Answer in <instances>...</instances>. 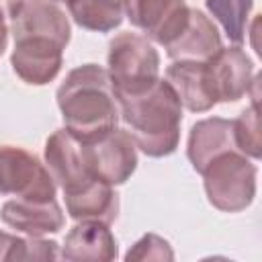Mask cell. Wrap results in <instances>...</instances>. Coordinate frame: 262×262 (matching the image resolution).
I'll return each instance as SVG.
<instances>
[{"mask_svg": "<svg viewBox=\"0 0 262 262\" xmlns=\"http://www.w3.org/2000/svg\"><path fill=\"white\" fill-rule=\"evenodd\" d=\"M66 129L78 141H90L119 123V100L106 68L84 63L68 72L57 92Z\"/></svg>", "mask_w": 262, "mask_h": 262, "instance_id": "cell-1", "label": "cell"}, {"mask_svg": "<svg viewBox=\"0 0 262 262\" xmlns=\"http://www.w3.org/2000/svg\"><path fill=\"white\" fill-rule=\"evenodd\" d=\"M119 119L125 123L137 149L149 158H166L178 149L182 104L166 78L147 90L117 98Z\"/></svg>", "mask_w": 262, "mask_h": 262, "instance_id": "cell-2", "label": "cell"}, {"mask_svg": "<svg viewBox=\"0 0 262 262\" xmlns=\"http://www.w3.org/2000/svg\"><path fill=\"white\" fill-rule=\"evenodd\" d=\"M106 72L117 98L139 94L158 82L160 53L145 35L123 31L108 41Z\"/></svg>", "mask_w": 262, "mask_h": 262, "instance_id": "cell-3", "label": "cell"}, {"mask_svg": "<svg viewBox=\"0 0 262 262\" xmlns=\"http://www.w3.org/2000/svg\"><path fill=\"white\" fill-rule=\"evenodd\" d=\"M207 201L223 213H239L256 196V164L242 151H227L201 172Z\"/></svg>", "mask_w": 262, "mask_h": 262, "instance_id": "cell-4", "label": "cell"}, {"mask_svg": "<svg viewBox=\"0 0 262 262\" xmlns=\"http://www.w3.org/2000/svg\"><path fill=\"white\" fill-rule=\"evenodd\" d=\"M82 143V156L88 172L111 184H125L137 168V145L127 129H111L90 141Z\"/></svg>", "mask_w": 262, "mask_h": 262, "instance_id": "cell-5", "label": "cell"}, {"mask_svg": "<svg viewBox=\"0 0 262 262\" xmlns=\"http://www.w3.org/2000/svg\"><path fill=\"white\" fill-rule=\"evenodd\" d=\"M57 184L47 166L18 145H0V194L47 201L55 199Z\"/></svg>", "mask_w": 262, "mask_h": 262, "instance_id": "cell-6", "label": "cell"}, {"mask_svg": "<svg viewBox=\"0 0 262 262\" xmlns=\"http://www.w3.org/2000/svg\"><path fill=\"white\" fill-rule=\"evenodd\" d=\"M186 0H125V16L151 43L168 45L186 25Z\"/></svg>", "mask_w": 262, "mask_h": 262, "instance_id": "cell-7", "label": "cell"}, {"mask_svg": "<svg viewBox=\"0 0 262 262\" xmlns=\"http://www.w3.org/2000/svg\"><path fill=\"white\" fill-rule=\"evenodd\" d=\"M63 45L47 37L14 39L10 53L12 72L31 86H45L53 82L63 66Z\"/></svg>", "mask_w": 262, "mask_h": 262, "instance_id": "cell-8", "label": "cell"}, {"mask_svg": "<svg viewBox=\"0 0 262 262\" xmlns=\"http://www.w3.org/2000/svg\"><path fill=\"white\" fill-rule=\"evenodd\" d=\"M12 25L10 33L14 39L20 37H47L59 45H68L72 27L66 10L53 0H23L14 10L8 12Z\"/></svg>", "mask_w": 262, "mask_h": 262, "instance_id": "cell-9", "label": "cell"}, {"mask_svg": "<svg viewBox=\"0 0 262 262\" xmlns=\"http://www.w3.org/2000/svg\"><path fill=\"white\" fill-rule=\"evenodd\" d=\"M45 166L55 180V184L68 192H76L82 186H86L94 176L88 172L84 156H82V143L66 129L53 131L45 141Z\"/></svg>", "mask_w": 262, "mask_h": 262, "instance_id": "cell-10", "label": "cell"}, {"mask_svg": "<svg viewBox=\"0 0 262 262\" xmlns=\"http://www.w3.org/2000/svg\"><path fill=\"white\" fill-rule=\"evenodd\" d=\"M207 72L217 102H235L254 84V61L242 45L221 47L207 59Z\"/></svg>", "mask_w": 262, "mask_h": 262, "instance_id": "cell-11", "label": "cell"}, {"mask_svg": "<svg viewBox=\"0 0 262 262\" xmlns=\"http://www.w3.org/2000/svg\"><path fill=\"white\" fill-rule=\"evenodd\" d=\"M0 219L10 229L31 237L57 233L66 223L63 211L55 199H10L0 207Z\"/></svg>", "mask_w": 262, "mask_h": 262, "instance_id": "cell-12", "label": "cell"}, {"mask_svg": "<svg viewBox=\"0 0 262 262\" xmlns=\"http://www.w3.org/2000/svg\"><path fill=\"white\" fill-rule=\"evenodd\" d=\"M223 47L219 29L213 18H209L203 10L190 8L186 25L180 33L164 45L166 55L172 61H207Z\"/></svg>", "mask_w": 262, "mask_h": 262, "instance_id": "cell-13", "label": "cell"}, {"mask_svg": "<svg viewBox=\"0 0 262 262\" xmlns=\"http://www.w3.org/2000/svg\"><path fill=\"white\" fill-rule=\"evenodd\" d=\"M119 256L111 225L94 219L76 221L66 233L59 258L68 262H111Z\"/></svg>", "mask_w": 262, "mask_h": 262, "instance_id": "cell-14", "label": "cell"}, {"mask_svg": "<svg viewBox=\"0 0 262 262\" xmlns=\"http://www.w3.org/2000/svg\"><path fill=\"white\" fill-rule=\"evenodd\" d=\"M239 151L233 139V121L223 117H209L190 127L186 141V158L194 172H203L211 160L221 154Z\"/></svg>", "mask_w": 262, "mask_h": 262, "instance_id": "cell-15", "label": "cell"}, {"mask_svg": "<svg viewBox=\"0 0 262 262\" xmlns=\"http://www.w3.org/2000/svg\"><path fill=\"white\" fill-rule=\"evenodd\" d=\"M166 80L190 113H207L217 104L207 61H172L166 68Z\"/></svg>", "mask_w": 262, "mask_h": 262, "instance_id": "cell-16", "label": "cell"}, {"mask_svg": "<svg viewBox=\"0 0 262 262\" xmlns=\"http://www.w3.org/2000/svg\"><path fill=\"white\" fill-rule=\"evenodd\" d=\"M66 211L74 221L94 219L111 225L119 215V194L115 186L94 178L76 192L63 194Z\"/></svg>", "mask_w": 262, "mask_h": 262, "instance_id": "cell-17", "label": "cell"}, {"mask_svg": "<svg viewBox=\"0 0 262 262\" xmlns=\"http://www.w3.org/2000/svg\"><path fill=\"white\" fill-rule=\"evenodd\" d=\"M72 20L94 33H111L125 18V0H66Z\"/></svg>", "mask_w": 262, "mask_h": 262, "instance_id": "cell-18", "label": "cell"}, {"mask_svg": "<svg viewBox=\"0 0 262 262\" xmlns=\"http://www.w3.org/2000/svg\"><path fill=\"white\" fill-rule=\"evenodd\" d=\"M209 14L221 25L223 33L233 45H242L248 31L254 0H205Z\"/></svg>", "mask_w": 262, "mask_h": 262, "instance_id": "cell-19", "label": "cell"}, {"mask_svg": "<svg viewBox=\"0 0 262 262\" xmlns=\"http://www.w3.org/2000/svg\"><path fill=\"white\" fill-rule=\"evenodd\" d=\"M233 139L244 156L252 160H260L262 145H260V117L256 102H252L248 108L239 113L237 119H233Z\"/></svg>", "mask_w": 262, "mask_h": 262, "instance_id": "cell-20", "label": "cell"}, {"mask_svg": "<svg viewBox=\"0 0 262 262\" xmlns=\"http://www.w3.org/2000/svg\"><path fill=\"white\" fill-rule=\"evenodd\" d=\"M125 260H174V250L168 239L158 233L141 235L125 254Z\"/></svg>", "mask_w": 262, "mask_h": 262, "instance_id": "cell-21", "label": "cell"}, {"mask_svg": "<svg viewBox=\"0 0 262 262\" xmlns=\"http://www.w3.org/2000/svg\"><path fill=\"white\" fill-rule=\"evenodd\" d=\"M16 260H59V246L45 237H23Z\"/></svg>", "mask_w": 262, "mask_h": 262, "instance_id": "cell-22", "label": "cell"}, {"mask_svg": "<svg viewBox=\"0 0 262 262\" xmlns=\"http://www.w3.org/2000/svg\"><path fill=\"white\" fill-rule=\"evenodd\" d=\"M20 242H23L20 235H14V233H8V231H2L0 229V260L14 262L16 256H18Z\"/></svg>", "mask_w": 262, "mask_h": 262, "instance_id": "cell-23", "label": "cell"}, {"mask_svg": "<svg viewBox=\"0 0 262 262\" xmlns=\"http://www.w3.org/2000/svg\"><path fill=\"white\" fill-rule=\"evenodd\" d=\"M8 25H6V18H4V12H2V8H0V55L4 53V49H6V43H8Z\"/></svg>", "mask_w": 262, "mask_h": 262, "instance_id": "cell-24", "label": "cell"}, {"mask_svg": "<svg viewBox=\"0 0 262 262\" xmlns=\"http://www.w3.org/2000/svg\"><path fill=\"white\" fill-rule=\"evenodd\" d=\"M20 2H23V0H6V8H8V12H10V10H14ZM53 2H66V0H53Z\"/></svg>", "mask_w": 262, "mask_h": 262, "instance_id": "cell-25", "label": "cell"}]
</instances>
